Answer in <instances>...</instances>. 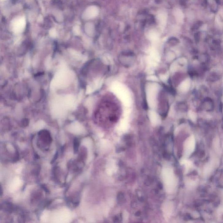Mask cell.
I'll return each instance as SVG.
<instances>
[{"mask_svg":"<svg viewBox=\"0 0 223 223\" xmlns=\"http://www.w3.org/2000/svg\"><path fill=\"white\" fill-rule=\"evenodd\" d=\"M79 144V140L77 138H75L73 141L74 150L75 153H76L78 151Z\"/></svg>","mask_w":223,"mask_h":223,"instance_id":"cell-2","label":"cell"},{"mask_svg":"<svg viewBox=\"0 0 223 223\" xmlns=\"http://www.w3.org/2000/svg\"><path fill=\"white\" fill-rule=\"evenodd\" d=\"M190 80L187 79L184 81L181 85H180V89L183 91H186L189 90L190 87Z\"/></svg>","mask_w":223,"mask_h":223,"instance_id":"cell-1","label":"cell"},{"mask_svg":"<svg viewBox=\"0 0 223 223\" xmlns=\"http://www.w3.org/2000/svg\"><path fill=\"white\" fill-rule=\"evenodd\" d=\"M188 114L191 120L194 121H195L196 119H197V115H196L195 113L192 111H190L189 112Z\"/></svg>","mask_w":223,"mask_h":223,"instance_id":"cell-3","label":"cell"},{"mask_svg":"<svg viewBox=\"0 0 223 223\" xmlns=\"http://www.w3.org/2000/svg\"><path fill=\"white\" fill-rule=\"evenodd\" d=\"M22 124L24 126H27V125H28V124H29V121H28V120H27V119H25V120H24L23 121Z\"/></svg>","mask_w":223,"mask_h":223,"instance_id":"cell-4","label":"cell"}]
</instances>
